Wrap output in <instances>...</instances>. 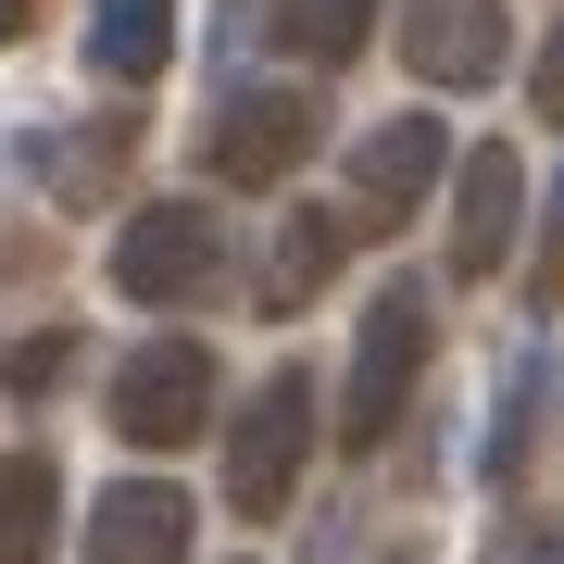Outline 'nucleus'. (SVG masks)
Masks as SVG:
<instances>
[{
  "label": "nucleus",
  "instance_id": "obj_1",
  "mask_svg": "<svg viewBox=\"0 0 564 564\" xmlns=\"http://www.w3.org/2000/svg\"><path fill=\"white\" fill-rule=\"evenodd\" d=\"M426 351H440V314H426L414 276H389L377 302H364V339H351V377H339V452H377L389 426H402Z\"/></svg>",
  "mask_w": 564,
  "mask_h": 564
},
{
  "label": "nucleus",
  "instance_id": "obj_2",
  "mask_svg": "<svg viewBox=\"0 0 564 564\" xmlns=\"http://www.w3.org/2000/svg\"><path fill=\"white\" fill-rule=\"evenodd\" d=\"M302 452H314V377L302 364H276V377L239 402L226 426V514H289V489H302Z\"/></svg>",
  "mask_w": 564,
  "mask_h": 564
},
{
  "label": "nucleus",
  "instance_id": "obj_3",
  "mask_svg": "<svg viewBox=\"0 0 564 564\" xmlns=\"http://www.w3.org/2000/svg\"><path fill=\"white\" fill-rule=\"evenodd\" d=\"M113 289L151 302V314L214 302V289H226V226H214V202H139L126 239H113Z\"/></svg>",
  "mask_w": 564,
  "mask_h": 564
},
{
  "label": "nucleus",
  "instance_id": "obj_4",
  "mask_svg": "<svg viewBox=\"0 0 564 564\" xmlns=\"http://www.w3.org/2000/svg\"><path fill=\"white\" fill-rule=\"evenodd\" d=\"M214 426V351L202 339H139L113 364V440L139 452H188Z\"/></svg>",
  "mask_w": 564,
  "mask_h": 564
},
{
  "label": "nucleus",
  "instance_id": "obj_5",
  "mask_svg": "<svg viewBox=\"0 0 564 564\" xmlns=\"http://www.w3.org/2000/svg\"><path fill=\"white\" fill-rule=\"evenodd\" d=\"M314 139H326L314 88H226L214 126H202V163H214L226 188H276V176H302Z\"/></svg>",
  "mask_w": 564,
  "mask_h": 564
},
{
  "label": "nucleus",
  "instance_id": "obj_6",
  "mask_svg": "<svg viewBox=\"0 0 564 564\" xmlns=\"http://www.w3.org/2000/svg\"><path fill=\"white\" fill-rule=\"evenodd\" d=\"M440 176H452V126H440V113L364 126V139H351V226H402Z\"/></svg>",
  "mask_w": 564,
  "mask_h": 564
},
{
  "label": "nucleus",
  "instance_id": "obj_7",
  "mask_svg": "<svg viewBox=\"0 0 564 564\" xmlns=\"http://www.w3.org/2000/svg\"><path fill=\"white\" fill-rule=\"evenodd\" d=\"M402 63L414 88H489L514 63V25L502 0H402Z\"/></svg>",
  "mask_w": 564,
  "mask_h": 564
},
{
  "label": "nucleus",
  "instance_id": "obj_8",
  "mask_svg": "<svg viewBox=\"0 0 564 564\" xmlns=\"http://www.w3.org/2000/svg\"><path fill=\"white\" fill-rule=\"evenodd\" d=\"M514 226H527V163L502 139H477L452 163V276H502L514 263Z\"/></svg>",
  "mask_w": 564,
  "mask_h": 564
},
{
  "label": "nucleus",
  "instance_id": "obj_9",
  "mask_svg": "<svg viewBox=\"0 0 564 564\" xmlns=\"http://www.w3.org/2000/svg\"><path fill=\"white\" fill-rule=\"evenodd\" d=\"M188 489L176 477H113L88 502V564H188Z\"/></svg>",
  "mask_w": 564,
  "mask_h": 564
},
{
  "label": "nucleus",
  "instance_id": "obj_10",
  "mask_svg": "<svg viewBox=\"0 0 564 564\" xmlns=\"http://www.w3.org/2000/svg\"><path fill=\"white\" fill-rule=\"evenodd\" d=\"M88 63L113 88H151L176 63V0H88Z\"/></svg>",
  "mask_w": 564,
  "mask_h": 564
},
{
  "label": "nucleus",
  "instance_id": "obj_11",
  "mask_svg": "<svg viewBox=\"0 0 564 564\" xmlns=\"http://www.w3.org/2000/svg\"><path fill=\"white\" fill-rule=\"evenodd\" d=\"M339 251H351V214H314L302 202V214L276 226V251H263V314H302L314 289L339 276Z\"/></svg>",
  "mask_w": 564,
  "mask_h": 564
},
{
  "label": "nucleus",
  "instance_id": "obj_12",
  "mask_svg": "<svg viewBox=\"0 0 564 564\" xmlns=\"http://www.w3.org/2000/svg\"><path fill=\"white\" fill-rule=\"evenodd\" d=\"M51 540H63V464L0 452V564H51Z\"/></svg>",
  "mask_w": 564,
  "mask_h": 564
},
{
  "label": "nucleus",
  "instance_id": "obj_13",
  "mask_svg": "<svg viewBox=\"0 0 564 564\" xmlns=\"http://www.w3.org/2000/svg\"><path fill=\"white\" fill-rule=\"evenodd\" d=\"M377 13L389 0H263V25H276L289 63H351L364 39H377Z\"/></svg>",
  "mask_w": 564,
  "mask_h": 564
},
{
  "label": "nucleus",
  "instance_id": "obj_14",
  "mask_svg": "<svg viewBox=\"0 0 564 564\" xmlns=\"http://www.w3.org/2000/svg\"><path fill=\"white\" fill-rule=\"evenodd\" d=\"M527 414H540V351H514V377H502V426H489V477H514V452H527Z\"/></svg>",
  "mask_w": 564,
  "mask_h": 564
},
{
  "label": "nucleus",
  "instance_id": "obj_15",
  "mask_svg": "<svg viewBox=\"0 0 564 564\" xmlns=\"http://www.w3.org/2000/svg\"><path fill=\"white\" fill-rule=\"evenodd\" d=\"M527 302H564V176H552V202H540V251H527Z\"/></svg>",
  "mask_w": 564,
  "mask_h": 564
},
{
  "label": "nucleus",
  "instance_id": "obj_16",
  "mask_svg": "<svg viewBox=\"0 0 564 564\" xmlns=\"http://www.w3.org/2000/svg\"><path fill=\"white\" fill-rule=\"evenodd\" d=\"M527 113H540V126H564V13L540 25V63H527Z\"/></svg>",
  "mask_w": 564,
  "mask_h": 564
},
{
  "label": "nucleus",
  "instance_id": "obj_17",
  "mask_svg": "<svg viewBox=\"0 0 564 564\" xmlns=\"http://www.w3.org/2000/svg\"><path fill=\"white\" fill-rule=\"evenodd\" d=\"M63 364H76V339H63V326H51V339H25V351H13V389H51Z\"/></svg>",
  "mask_w": 564,
  "mask_h": 564
},
{
  "label": "nucleus",
  "instance_id": "obj_18",
  "mask_svg": "<svg viewBox=\"0 0 564 564\" xmlns=\"http://www.w3.org/2000/svg\"><path fill=\"white\" fill-rule=\"evenodd\" d=\"M25 25H39V0H0V39H25Z\"/></svg>",
  "mask_w": 564,
  "mask_h": 564
},
{
  "label": "nucleus",
  "instance_id": "obj_19",
  "mask_svg": "<svg viewBox=\"0 0 564 564\" xmlns=\"http://www.w3.org/2000/svg\"><path fill=\"white\" fill-rule=\"evenodd\" d=\"M527 564H564V527H552V540H540V552H527Z\"/></svg>",
  "mask_w": 564,
  "mask_h": 564
},
{
  "label": "nucleus",
  "instance_id": "obj_20",
  "mask_svg": "<svg viewBox=\"0 0 564 564\" xmlns=\"http://www.w3.org/2000/svg\"><path fill=\"white\" fill-rule=\"evenodd\" d=\"M389 564H426V552H389Z\"/></svg>",
  "mask_w": 564,
  "mask_h": 564
}]
</instances>
